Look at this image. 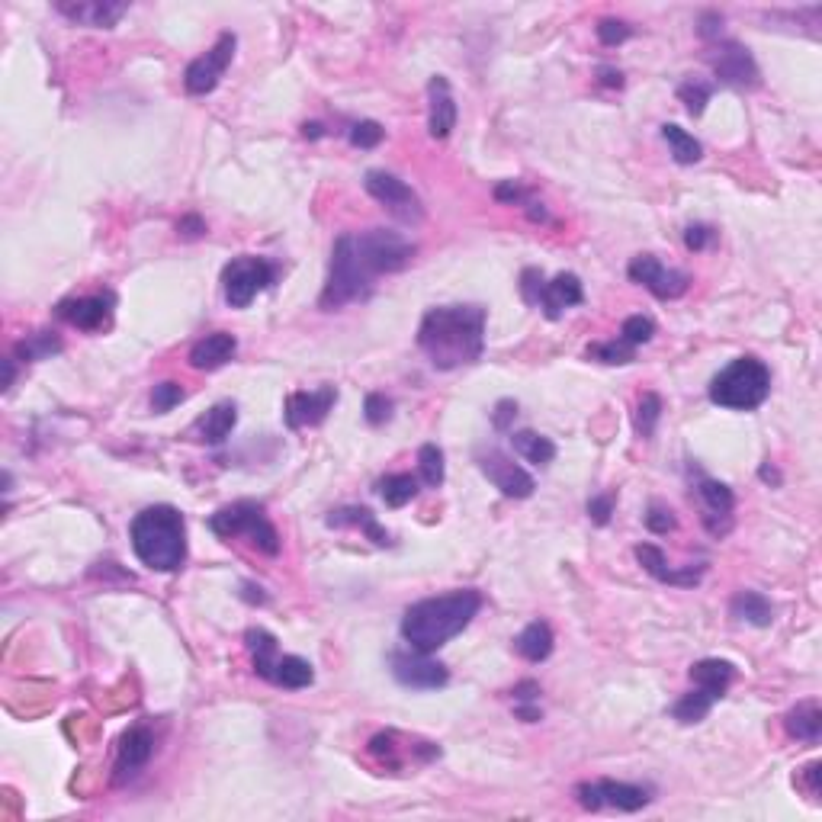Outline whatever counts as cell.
Masks as SVG:
<instances>
[{
	"label": "cell",
	"instance_id": "d590c367",
	"mask_svg": "<svg viewBox=\"0 0 822 822\" xmlns=\"http://www.w3.org/2000/svg\"><path fill=\"white\" fill-rule=\"evenodd\" d=\"M662 139L668 142V148H672V158L678 164H697L700 158H704V145H700L691 132H684L675 123H665L662 126Z\"/></svg>",
	"mask_w": 822,
	"mask_h": 822
},
{
	"label": "cell",
	"instance_id": "5bb4252c",
	"mask_svg": "<svg viewBox=\"0 0 822 822\" xmlns=\"http://www.w3.org/2000/svg\"><path fill=\"white\" fill-rule=\"evenodd\" d=\"M627 273H630L633 283L646 286L656 299H678V296L688 293V286H691L688 273L665 267L656 254H636L633 261H630Z\"/></svg>",
	"mask_w": 822,
	"mask_h": 822
},
{
	"label": "cell",
	"instance_id": "7dc6e473",
	"mask_svg": "<svg viewBox=\"0 0 822 822\" xmlns=\"http://www.w3.org/2000/svg\"><path fill=\"white\" fill-rule=\"evenodd\" d=\"M646 527L652 530V534H668V530L678 527V521H675L672 508H665V505H659V501H652L649 511H646Z\"/></svg>",
	"mask_w": 822,
	"mask_h": 822
},
{
	"label": "cell",
	"instance_id": "b9f144b4",
	"mask_svg": "<svg viewBox=\"0 0 822 822\" xmlns=\"http://www.w3.org/2000/svg\"><path fill=\"white\" fill-rule=\"evenodd\" d=\"M652 334H656V322H652V318H646V315H630L627 322L620 325V338L627 341V344H633V347L649 344Z\"/></svg>",
	"mask_w": 822,
	"mask_h": 822
},
{
	"label": "cell",
	"instance_id": "4316f807",
	"mask_svg": "<svg viewBox=\"0 0 822 822\" xmlns=\"http://www.w3.org/2000/svg\"><path fill=\"white\" fill-rule=\"evenodd\" d=\"M245 646L251 652V665L254 672L261 675L264 681L273 678V668H277V659H280V646H277V636L261 630V627H251L245 633Z\"/></svg>",
	"mask_w": 822,
	"mask_h": 822
},
{
	"label": "cell",
	"instance_id": "d6986e66",
	"mask_svg": "<svg viewBox=\"0 0 822 822\" xmlns=\"http://www.w3.org/2000/svg\"><path fill=\"white\" fill-rule=\"evenodd\" d=\"M113 306H116L113 293H100V296L65 299V302H58L55 312H58V318H65V322L74 325L78 331H103L113 322Z\"/></svg>",
	"mask_w": 822,
	"mask_h": 822
},
{
	"label": "cell",
	"instance_id": "3957f363",
	"mask_svg": "<svg viewBox=\"0 0 822 822\" xmlns=\"http://www.w3.org/2000/svg\"><path fill=\"white\" fill-rule=\"evenodd\" d=\"M132 550L151 572H177L187 559V524L174 505H151L129 524Z\"/></svg>",
	"mask_w": 822,
	"mask_h": 822
},
{
	"label": "cell",
	"instance_id": "8d00e7d4",
	"mask_svg": "<svg viewBox=\"0 0 822 822\" xmlns=\"http://www.w3.org/2000/svg\"><path fill=\"white\" fill-rule=\"evenodd\" d=\"M717 704V700H713L704 688H694L688 691V694H681V700L678 704L672 707V717L678 720V723H684V726H691V723H700L710 713V707Z\"/></svg>",
	"mask_w": 822,
	"mask_h": 822
},
{
	"label": "cell",
	"instance_id": "f1b7e54d",
	"mask_svg": "<svg viewBox=\"0 0 822 822\" xmlns=\"http://www.w3.org/2000/svg\"><path fill=\"white\" fill-rule=\"evenodd\" d=\"M325 524L328 527H357L363 530L376 546H389V534L383 527L376 524V514L370 508H357V505H350V508H338V511H331L325 517Z\"/></svg>",
	"mask_w": 822,
	"mask_h": 822
},
{
	"label": "cell",
	"instance_id": "cb8c5ba5",
	"mask_svg": "<svg viewBox=\"0 0 822 822\" xmlns=\"http://www.w3.org/2000/svg\"><path fill=\"white\" fill-rule=\"evenodd\" d=\"M235 350H238L235 334L212 331V334H206V338H200V341L190 347V367L212 373V370L225 367V363L235 357Z\"/></svg>",
	"mask_w": 822,
	"mask_h": 822
},
{
	"label": "cell",
	"instance_id": "8fae6325",
	"mask_svg": "<svg viewBox=\"0 0 822 822\" xmlns=\"http://www.w3.org/2000/svg\"><path fill=\"white\" fill-rule=\"evenodd\" d=\"M389 668H392L395 681H399L402 688H411V691H437L450 681L447 665L434 662L431 652H418L411 646L395 649L389 656Z\"/></svg>",
	"mask_w": 822,
	"mask_h": 822
},
{
	"label": "cell",
	"instance_id": "836d02e7",
	"mask_svg": "<svg viewBox=\"0 0 822 822\" xmlns=\"http://www.w3.org/2000/svg\"><path fill=\"white\" fill-rule=\"evenodd\" d=\"M376 495L386 501V508H405L418 495V479L408 473H392L376 482Z\"/></svg>",
	"mask_w": 822,
	"mask_h": 822
},
{
	"label": "cell",
	"instance_id": "6f0895ef",
	"mask_svg": "<svg viewBox=\"0 0 822 822\" xmlns=\"http://www.w3.org/2000/svg\"><path fill=\"white\" fill-rule=\"evenodd\" d=\"M598 78H601L604 87H617V90L623 87V74L617 68H611V65H601L598 68Z\"/></svg>",
	"mask_w": 822,
	"mask_h": 822
},
{
	"label": "cell",
	"instance_id": "ab89813d",
	"mask_svg": "<svg viewBox=\"0 0 822 822\" xmlns=\"http://www.w3.org/2000/svg\"><path fill=\"white\" fill-rule=\"evenodd\" d=\"M588 357H591V360H598V363H607V367H620V363H633L636 347L627 344L623 338H617V341L591 344V347H588Z\"/></svg>",
	"mask_w": 822,
	"mask_h": 822
},
{
	"label": "cell",
	"instance_id": "f35d334b",
	"mask_svg": "<svg viewBox=\"0 0 822 822\" xmlns=\"http://www.w3.org/2000/svg\"><path fill=\"white\" fill-rule=\"evenodd\" d=\"M662 418V399L656 392H646L643 399H639L636 405V415H633V424H636V434L649 440L652 434H656V424Z\"/></svg>",
	"mask_w": 822,
	"mask_h": 822
},
{
	"label": "cell",
	"instance_id": "9f6ffc18",
	"mask_svg": "<svg viewBox=\"0 0 822 822\" xmlns=\"http://www.w3.org/2000/svg\"><path fill=\"white\" fill-rule=\"evenodd\" d=\"M511 694H514V704H534V700H540V684L537 681H521Z\"/></svg>",
	"mask_w": 822,
	"mask_h": 822
},
{
	"label": "cell",
	"instance_id": "f907efd6",
	"mask_svg": "<svg viewBox=\"0 0 822 822\" xmlns=\"http://www.w3.org/2000/svg\"><path fill=\"white\" fill-rule=\"evenodd\" d=\"M495 200H501V203H517V206H527L530 203V193L517 184V180H505V184H498L495 187Z\"/></svg>",
	"mask_w": 822,
	"mask_h": 822
},
{
	"label": "cell",
	"instance_id": "7402d4cb",
	"mask_svg": "<svg viewBox=\"0 0 822 822\" xmlns=\"http://www.w3.org/2000/svg\"><path fill=\"white\" fill-rule=\"evenodd\" d=\"M585 299V293H582V280L575 277V273H559V277H553V280H546L543 283V293H540V299H537V309L546 315V318H562V312L566 309H572V306H578V302Z\"/></svg>",
	"mask_w": 822,
	"mask_h": 822
},
{
	"label": "cell",
	"instance_id": "91938a15",
	"mask_svg": "<svg viewBox=\"0 0 822 822\" xmlns=\"http://www.w3.org/2000/svg\"><path fill=\"white\" fill-rule=\"evenodd\" d=\"M527 219H530V222H546V209H543V203L530 200V203H527Z\"/></svg>",
	"mask_w": 822,
	"mask_h": 822
},
{
	"label": "cell",
	"instance_id": "74e56055",
	"mask_svg": "<svg viewBox=\"0 0 822 822\" xmlns=\"http://www.w3.org/2000/svg\"><path fill=\"white\" fill-rule=\"evenodd\" d=\"M418 476L428 489H440V485H444V450L437 444H424L418 450Z\"/></svg>",
	"mask_w": 822,
	"mask_h": 822
},
{
	"label": "cell",
	"instance_id": "5b68a950",
	"mask_svg": "<svg viewBox=\"0 0 822 822\" xmlns=\"http://www.w3.org/2000/svg\"><path fill=\"white\" fill-rule=\"evenodd\" d=\"M771 395V370L758 357H736L710 383V402L729 411H755Z\"/></svg>",
	"mask_w": 822,
	"mask_h": 822
},
{
	"label": "cell",
	"instance_id": "7a4b0ae2",
	"mask_svg": "<svg viewBox=\"0 0 822 822\" xmlns=\"http://www.w3.org/2000/svg\"><path fill=\"white\" fill-rule=\"evenodd\" d=\"M482 607V595L473 588L447 591V595L424 598L411 604L402 617V636L411 649L437 652L453 636H460Z\"/></svg>",
	"mask_w": 822,
	"mask_h": 822
},
{
	"label": "cell",
	"instance_id": "ba28073f",
	"mask_svg": "<svg viewBox=\"0 0 822 822\" xmlns=\"http://www.w3.org/2000/svg\"><path fill=\"white\" fill-rule=\"evenodd\" d=\"M354 248L373 277H379V273H399L415 261V245L405 241L399 232H389V228H370V232L354 235Z\"/></svg>",
	"mask_w": 822,
	"mask_h": 822
},
{
	"label": "cell",
	"instance_id": "277c9868",
	"mask_svg": "<svg viewBox=\"0 0 822 822\" xmlns=\"http://www.w3.org/2000/svg\"><path fill=\"white\" fill-rule=\"evenodd\" d=\"M373 273L363 267L360 254L354 248V235H341L331 248V264H328V280L322 296H318V306L325 312L344 309L350 302H360L373 293Z\"/></svg>",
	"mask_w": 822,
	"mask_h": 822
},
{
	"label": "cell",
	"instance_id": "7c38bea8",
	"mask_svg": "<svg viewBox=\"0 0 822 822\" xmlns=\"http://www.w3.org/2000/svg\"><path fill=\"white\" fill-rule=\"evenodd\" d=\"M578 803L585 806V810H601V806H614L620 813H636L649 806L652 794L646 787L639 784H623V781H595V784H578L575 790Z\"/></svg>",
	"mask_w": 822,
	"mask_h": 822
},
{
	"label": "cell",
	"instance_id": "681fc988",
	"mask_svg": "<svg viewBox=\"0 0 822 822\" xmlns=\"http://www.w3.org/2000/svg\"><path fill=\"white\" fill-rule=\"evenodd\" d=\"M819 778H822V761H810V765L806 768H800V774L794 778V784L800 787V790H806V797H819V790H822V784H819Z\"/></svg>",
	"mask_w": 822,
	"mask_h": 822
},
{
	"label": "cell",
	"instance_id": "9a60e30c",
	"mask_svg": "<svg viewBox=\"0 0 822 822\" xmlns=\"http://www.w3.org/2000/svg\"><path fill=\"white\" fill-rule=\"evenodd\" d=\"M710 65H713V74L729 84V87H758L761 84V71L755 65L752 52L745 49L742 42H717V49L710 52Z\"/></svg>",
	"mask_w": 822,
	"mask_h": 822
},
{
	"label": "cell",
	"instance_id": "e575fe53",
	"mask_svg": "<svg viewBox=\"0 0 822 822\" xmlns=\"http://www.w3.org/2000/svg\"><path fill=\"white\" fill-rule=\"evenodd\" d=\"M55 354H62V338H58L55 331H36L23 338L17 344V357L13 360H23V363H36V360H49Z\"/></svg>",
	"mask_w": 822,
	"mask_h": 822
},
{
	"label": "cell",
	"instance_id": "52a82bcc",
	"mask_svg": "<svg viewBox=\"0 0 822 822\" xmlns=\"http://www.w3.org/2000/svg\"><path fill=\"white\" fill-rule=\"evenodd\" d=\"M277 280V267L264 257H254V254H241L235 257L232 264H225L222 270V293H225V302L232 309H248L257 293H264V289L273 286Z\"/></svg>",
	"mask_w": 822,
	"mask_h": 822
},
{
	"label": "cell",
	"instance_id": "f6af8a7d",
	"mask_svg": "<svg viewBox=\"0 0 822 822\" xmlns=\"http://www.w3.org/2000/svg\"><path fill=\"white\" fill-rule=\"evenodd\" d=\"M363 415H367L373 428H379V424H386L392 418V399H386L383 392H370L367 402H363Z\"/></svg>",
	"mask_w": 822,
	"mask_h": 822
},
{
	"label": "cell",
	"instance_id": "d4e9b609",
	"mask_svg": "<svg viewBox=\"0 0 822 822\" xmlns=\"http://www.w3.org/2000/svg\"><path fill=\"white\" fill-rule=\"evenodd\" d=\"M235 424H238V408L232 402H219L212 405L203 418L193 421L190 437L203 440V444H222V440L235 431Z\"/></svg>",
	"mask_w": 822,
	"mask_h": 822
},
{
	"label": "cell",
	"instance_id": "94428289",
	"mask_svg": "<svg viewBox=\"0 0 822 822\" xmlns=\"http://www.w3.org/2000/svg\"><path fill=\"white\" fill-rule=\"evenodd\" d=\"M758 476L765 479V482H771V485H781V473H778V469H774L771 463L761 466V473H758Z\"/></svg>",
	"mask_w": 822,
	"mask_h": 822
},
{
	"label": "cell",
	"instance_id": "4dcf8cb0",
	"mask_svg": "<svg viewBox=\"0 0 822 822\" xmlns=\"http://www.w3.org/2000/svg\"><path fill=\"white\" fill-rule=\"evenodd\" d=\"M729 614L742 623H752V627H771L774 623V607L761 591H739V595L729 601Z\"/></svg>",
	"mask_w": 822,
	"mask_h": 822
},
{
	"label": "cell",
	"instance_id": "83f0119b",
	"mask_svg": "<svg viewBox=\"0 0 822 822\" xmlns=\"http://www.w3.org/2000/svg\"><path fill=\"white\" fill-rule=\"evenodd\" d=\"M553 646H556L553 630H550V623H543V620L527 623L521 636L514 639V649L521 652L527 662H546L553 656Z\"/></svg>",
	"mask_w": 822,
	"mask_h": 822
},
{
	"label": "cell",
	"instance_id": "484cf974",
	"mask_svg": "<svg viewBox=\"0 0 822 822\" xmlns=\"http://www.w3.org/2000/svg\"><path fill=\"white\" fill-rule=\"evenodd\" d=\"M691 681L697 688H704L713 700L726 697L729 684L736 681V665L726 659H700L691 665Z\"/></svg>",
	"mask_w": 822,
	"mask_h": 822
},
{
	"label": "cell",
	"instance_id": "db71d44e",
	"mask_svg": "<svg viewBox=\"0 0 822 822\" xmlns=\"http://www.w3.org/2000/svg\"><path fill=\"white\" fill-rule=\"evenodd\" d=\"M611 514H614V495H598V498H591L588 501V517L595 524H607L611 521Z\"/></svg>",
	"mask_w": 822,
	"mask_h": 822
},
{
	"label": "cell",
	"instance_id": "bcb514c9",
	"mask_svg": "<svg viewBox=\"0 0 822 822\" xmlns=\"http://www.w3.org/2000/svg\"><path fill=\"white\" fill-rule=\"evenodd\" d=\"M633 36V29L623 23V20H601L598 23V39H601V45H607V49H614V45H620V42H627Z\"/></svg>",
	"mask_w": 822,
	"mask_h": 822
},
{
	"label": "cell",
	"instance_id": "60d3db41",
	"mask_svg": "<svg viewBox=\"0 0 822 822\" xmlns=\"http://www.w3.org/2000/svg\"><path fill=\"white\" fill-rule=\"evenodd\" d=\"M710 94H713V87L707 81H697V78H688L678 87V100L684 103V110H688L691 116H700L707 110Z\"/></svg>",
	"mask_w": 822,
	"mask_h": 822
},
{
	"label": "cell",
	"instance_id": "603a6c76",
	"mask_svg": "<svg viewBox=\"0 0 822 822\" xmlns=\"http://www.w3.org/2000/svg\"><path fill=\"white\" fill-rule=\"evenodd\" d=\"M456 126V103L447 78H431L428 84V132L431 139H447Z\"/></svg>",
	"mask_w": 822,
	"mask_h": 822
},
{
	"label": "cell",
	"instance_id": "816d5d0a",
	"mask_svg": "<svg viewBox=\"0 0 822 822\" xmlns=\"http://www.w3.org/2000/svg\"><path fill=\"white\" fill-rule=\"evenodd\" d=\"M697 23H700V26H697L700 39H707V42H720V36H723V17H720V13H713V10L700 13V20H697Z\"/></svg>",
	"mask_w": 822,
	"mask_h": 822
},
{
	"label": "cell",
	"instance_id": "ffe728a7",
	"mask_svg": "<svg viewBox=\"0 0 822 822\" xmlns=\"http://www.w3.org/2000/svg\"><path fill=\"white\" fill-rule=\"evenodd\" d=\"M55 10L71 23H81L90 29H113L129 13V4L126 0H78V4L58 0Z\"/></svg>",
	"mask_w": 822,
	"mask_h": 822
},
{
	"label": "cell",
	"instance_id": "c3c4849f",
	"mask_svg": "<svg viewBox=\"0 0 822 822\" xmlns=\"http://www.w3.org/2000/svg\"><path fill=\"white\" fill-rule=\"evenodd\" d=\"M717 241V232L710 225H688L684 228V248L688 251H704Z\"/></svg>",
	"mask_w": 822,
	"mask_h": 822
},
{
	"label": "cell",
	"instance_id": "8992f818",
	"mask_svg": "<svg viewBox=\"0 0 822 822\" xmlns=\"http://www.w3.org/2000/svg\"><path fill=\"white\" fill-rule=\"evenodd\" d=\"M209 530L222 540H235V537H248L257 550L267 556L280 553V534L277 527L270 524V517L264 511V505L257 501H232V505L219 508L216 514L209 517Z\"/></svg>",
	"mask_w": 822,
	"mask_h": 822
},
{
	"label": "cell",
	"instance_id": "30bf717a",
	"mask_svg": "<svg viewBox=\"0 0 822 822\" xmlns=\"http://www.w3.org/2000/svg\"><path fill=\"white\" fill-rule=\"evenodd\" d=\"M235 45H238L235 33H222L206 55L193 58V62L187 65V71H184L187 94L206 97L219 87V81L225 78V68L232 65V58H235Z\"/></svg>",
	"mask_w": 822,
	"mask_h": 822
},
{
	"label": "cell",
	"instance_id": "1f68e13d",
	"mask_svg": "<svg viewBox=\"0 0 822 822\" xmlns=\"http://www.w3.org/2000/svg\"><path fill=\"white\" fill-rule=\"evenodd\" d=\"M511 447L517 456H524L527 463L534 466H550L556 460V444L550 437H543L537 431H517L511 434Z\"/></svg>",
	"mask_w": 822,
	"mask_h": 822
},
{
	"label": "cell",
	"instance_id": "7bdbcfd3",
	"mask_svg": "<svg viewBox=\"0 0 822 822\" xmlns=\"http://www.w3.org/2000/svg\"><path fill=\"white\" fill-rule=\"evenodd\" d=\"M184 399H187V392L180 389V383H158L155 392H151V408H155L158 415H164V411L177 408Z\"/></svg>",
	"mask_w": 822,
	"mask_h": 822
},
{
	"label": "cell",
	"instance_id": "ac0fdd59",
	"mask_svg": "<svg viewBox=\"0 0 822 822\" xmlns=\"http://www.w3.org/2000/svg\"><path fill=\"white\" fill-rule=\"evenodd\" d=\"M338 402V389L334 386H322V389H312V392H289L286 395V405H283V418L293 431L299 428H315V424H322L328 418V411Z\"/></svg>",
	"mask_w": 822,
	"mask_h": 822
},
{
	"label": "cell",
	"instance_id": "f546056e",
	"mask_svg": "<svg viewBox=\"0 0 822 822\" xmlns=\"http://www.w3.org/2000/svg\"><path fill=\"white\" fill-rule=\"evenodd\" d=\"M784 729L787 736H794L800 742H816L822 733V707L819 700H803L794 710L784 717Z\"/></svg>",
	"mask_w": 822,
	"mask_h": 822
},
{
	"label": "cell",
	"instance_id": "be15d7a7",
	"mask_svg": "<svg viewBox=\"0 0 822 822\" xmlns=\"http://www.w3.org/2000/svg\"><path fill=\"white\" fill-rule=\"evenodd\" d=\"M13 376H17V367H13V357L4 360V389L13 386Z\"/></svg>",
	"mask_w": 822,
	"mask_h": 822
},
{
	"label": "cell",
	"instance_id": "f5cc1de1",
	"mask_svg": "<svg viewBox=\"0 0 822 822\" xmlns=\"http://www.w3.org/2000/svg\"><path fill=\"white\" fill-rule=\"evenodd\" d=\"M514 418H517V402L501 399V402L495 405V411H492V428H495V431H511Z\"/></svg>",
	"mask_w": 822,
	"mask_h": 822
},
{
	"label": "cell",
	"instance_id": "6da1fadb",
	"mask_svg": "<svg viewBox=\"0 0 822 822\" xmlns=\"http://www.w3.org/2000/svg\"><path fill=\"white\" fill-rule=\"evenodd\" d=\"M418 347L434 370L473 367L485 350L482 306H440L428 309L418 325Z\"/></svg>",
	"mask_w": 822,
	"mask_h": 822
},
{
	"label": "cell",
	"instance_id": "9c48e42d",
	"mask_svg": "<svg viewBox=\"0 0 822 822\" xmlns=\"http://www.w3.org/2000/svg\"><path fill=\"white\" fill-rule=\"evenodd\" d=\"M363 187H367V193L373 196V200L383 209H389V216L399 219L402 225H418L424 219V206L418 200V193L395 174L367 171V177H363Z\"/></svg>",
	"mask_w": 822,
	"mask_h": 822
},
{
	"label": "cell",
	"instance_id": "2e32d148",
	"mask_svg": "<svg viewBox=\"0 0 822 822\" xmlns=\"http://www.w3.org/2000/svg\"><path fill=\"white\" fill-rule=\"evenodd\" d=\"M694 492H697V501H700V511H704V527L710 530L713 537H726L729 530H733V511H736L733 489H729L726 482L700 476L697 485H694Z\"/></svg>",
	"mask_w": 822,
	"mask_h": 822
},
{
	"label": "cell",
	"instance_id": "e0dca14e",
	"mask_svg": "<svg viewBox=\"0 0 822 822\" xmlns=\"http://www.w3.org/2000/svg\"><path fill=\"white\" fill-rule=\"evenodd\" d=\"M155 755V733L145 726V723H135L129 726L123 739H119V749H116V765H113V781L116 784H126L132 778H139L142 768Z\"/></svg>",
	"mask_w": 822,
	"mask_h": 822
},
{
	"label": "cell",
	"instance_id": "d6a6232c",
	"mask_svg": "<svg viewBox=\"0 0 822 822\" xmlns=\"http://www.w3.org/2000/svg\"><path fill=\"white\" fill-rule=\"evenodd\" d=\"M312 681H315L312 665L299 656H280L277 668H273V678H270V684H277V688H286V691H302V688H309Z\"/></svg>",
	"mask_w": 822,
	"mask_h": 822
},
{
	"label": "cell",
	"instance_id": "680465c9",
	"mask_svg": "<svg viewBox=\"0 0 822 822\" xmlns=\"http://www.w3.org/2000/svg\"><path fill=\"white\" fill-rule=\"evenodd\" d=\"M514 713L521 720H527V723H537V720H543V713L534 707V704H514Z\"/></svg>",
	"mask_w": 822,
	"mask_h": 822
},
{
	"label": "cell",
	"instance_id": "4fadbf2b",
	"mask_svg": "<svg viewBox=\"0 0 822 822\" xmlns=\"http://www.w3.org/2000/svg\"><path fill=\"white\" fill-rule=\"evenodd\" d=\"M476 463L482 469V476L489 479L501 495H508V498H530V495H534V489H537L534 476H530L527 469L517 466L508 453H501L495 447L476 450Z\"/></svg>",
	"mask_w": 822,
	"mask_h": 822
},
{
	"label": "cell",
	"instance_id": "11a10c76",
	"mask_svg": "<svg viewBox=\"0 0 822 822\" xmlns=\"http://www.w3.org/2000/svg\"><path fill=\"white\" fill-rule=\"evenodd\" d=\"M177 232L184 238H203L206 235V222L200 216H184L177 222Z\"/></svg>",
	"mask_w": 822,
	"mask_h": 822
},
{
	"label": "cell",
	"instance_id": "ee69618b",
	"mask_svg": "<svg viewBox=\"0 0 822 822\" xmlns=\"http://www.w3.org/2000/svg\"><path fill=\"white\" fill-rule=\"evenodd\" d=\"M383 135H386L383 126L373 123V119H363V123L350 126V145L354 148H376L379 142H383Z\"/></svg>",
	"mask_w": 822,
	"mask_h": 822
},
{
	"label": "cell",
	"instance_id": "44dd1931",
	"mask_svg": "<svg viewBox=\"0 0 822 822\" xmlns=\"http://www.w3.org/2000/svg\"><path fill=\"white\" fill-rule=\"evenodd\" d=\"M636 562L643 566L652 578H659V582L665 585H678V588H694L700 585V578H704L707 566H684V569H668V562H665V553L659 550V546H652V543H639L636 550H633Z\"/></svg>",
	"mask_w": 822,
	"mask_h": 822
},
{
	"label": "cell",
	"instance_id": "6125c7cd",
	"mask_svg": "<svg viewBox=\"0 0 822 822\" xmlns=\"http://www.w3.org/2000/svg\"><path fill=\"white\" fill-rule=\"evenodd\" d=\"M302 135H306V139H322L325 126L322 123H306V126H302Z\"/></svg>",
	"mask_w": 822,
	"mask_h": 822
}]
</instances>
